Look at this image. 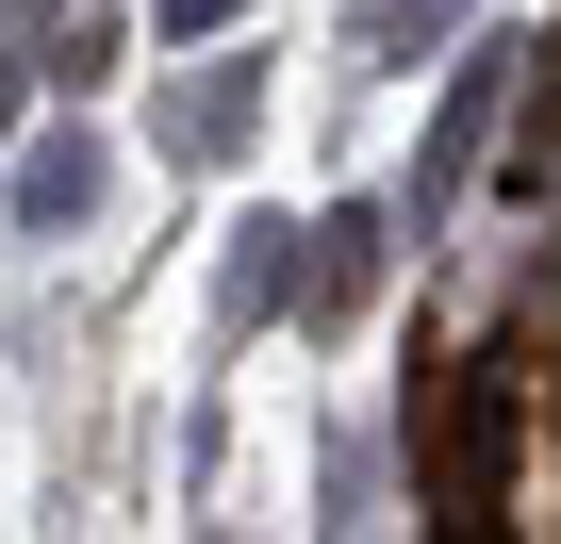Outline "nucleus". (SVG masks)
<instances>
[{"mask_svg":"<svg viewBox=\"0 0 561 544\" xmlns=\"http://www.w3.org/2000/svg\"><path fill=\"white\" fill-rule=\"evenodd\" d=\"M18 215H34V231H67V215H100V149H83V132H50V149L18 165Z\"/></svg>","mask_w":561,"mask_h":544,"instance_id":"f257e3e1","label":"nucleus"},{"mask_svg":"<svg viewBox=\"0 0 561 544\" xmlns=\"http://www.w3.org/2000/svg\"><path fill=\"white\" fill-rule=\"evenodd\" d=\"M364 281H380V215H331V231H314V281H298V298H314V314H364Z\"/></svg>","mask_w":561,"mask_h":544,"instance_id":"f03ea898","label":"nucleus"},{"mask_svg":"<svg viewBox=\"0 0 561 544\" xmlns=\"http://www.w3.org/2000/svg\"><path fill=\"white\" fill-rule=\"evenodd\" d=\"M495 116H512V50H479V67H462V100H446V165H430V198H446V182L479 165V132H495Z\"/></svg>","mask_w":561,"mask_h":544,"instance_id":"7ed1b4c3","label":"nucleus"},{"mask_svg":"<svg viewBox=\"0 0 561 544\" xmlns=\"http://www.w3.org/2000/svg\"><path fill=\"white\" fill-rule=\"evenodd\" d=\"M116 67V18H100V0H67V18H50V83H100Z\"/></svg>","mask_w":561,"mask_h":544,"instance_id":"20e7f679","label":"nucleus"},{"mask_svg":"<svg viewBox=\"0 0 561 544\" xmlns=\"http://www.w3.org/2000/svg\"><path fill=\"white\" fill-rule=\"evenodd\" d=\"M364 34H380V50H446V34H462V0H364Z\"/></svg>","mask_w":561,"mask_h":544,"instance_id":"39448f33","label":"nucleus"},{"mask_svg":"<svg viewBox=\"0 0 561 544\" xmlns=\"http://www.w3.org/2000/svg\"><path fill=\"white\" fill-rule=\"evenodd\" d=\"M149 18H165V34H231V18H248V0H149Z\"/></svg>","mask_w":561,"mask_h":544,"instance_id":"423d86ee","label":"nucleus"}]
</instances>
